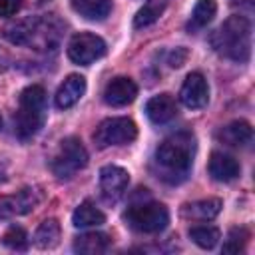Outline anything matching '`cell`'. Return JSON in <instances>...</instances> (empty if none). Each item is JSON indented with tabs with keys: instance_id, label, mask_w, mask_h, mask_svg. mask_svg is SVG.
<instances>
[{
	"instance_id": "1",
	"label": "cell",
	"mask_w": 255,
	"mask_h": 255,
	"mask_svg": "<svg viewBox=\"0 0 255 255\" xmlns=\"http://www.w3.org/2000/svg\"><path fill=\"white\" fill-rule=\"evenodd\" d=\"M193 153H195V139L187 131L163 139L155 149V163L159 167L157 175L167 183L183 181L191 171Z\"/></svg>"
},
{
	"instance_id": "2",
	"label": "cell",
	"mask_w": 255,
	"mask_h": 255,
	"mask_svg": "<svg viewBox=\"0 0 255 255\" xmlns=\"http://www.w3.org/2000/svg\"><path fill=\"white\" fill-rule=\"evenodd\" d=\"M60 22L54 16H32L24 20H14L2 28V36L16 46H32L38 50H48L58 44Z\"/></svg>"
},
{
	"instance_id": "3",
	"label": "cell",
	"mask_w": 255,
	"mask_h": 255,
	"mask_svg": "<svg viewBox=\"0 0 255 255\" xmlns=\"http://www.w3.org/2000/svg\"><path fill=\"white\" fill-rule=\"evenodd\" d=\"M211 46L225 58L247 62L251 54V24L245 16H229L211 36Z\"/></svg>"
},
{
	"instance_id": "4",
	"label": "cell",
	"mask_w": 255,
	"mask_h": 255,
	"mask_svg": "<svg viewBox=\"0 0 255 255\" xmlns=\"http://www.w3.org/2000/svg\"><path fill=\"white\" fill-rule=\"evenodd\" d=\"M44 112H46L44 88L38 84L24 88L18 100V112L14 116V133L22 141L32 139L44 124Z\"/></svg>"
},
{
	"instance_id": "5",
	"label": "cell",
	"mask_w": 255,
	"mask_h": 255,
	"mask_svg": "<svg viewBox=\"0 0 255 255\" xmlns=\"http://www.w3.org/2000/svg\"><path fill=\"white\" fill-rule=\"evenodd\" d=\"M86 165H88V151L84 143L74 135L64 137L60 141L50 161V169L58 179H70L74 173H78Z\"/></svg>"
},
{
	"instance_id": "6",
	"label": "cell",
	"mask_w": 255,
	"mask_h": 255,
	"mask_svg": "<svg viewBox=\"0 0 255 255\" xmlns=\"http://www.w3.org/2000/svg\"><path fill=\"white\" fill-rule=\"evenodd\" d=\"M124 219L131 229L139 233H157L167 227L169 211L165 205L157 201H141L128 207V211L124 213Z\"/></svg>"
},
{
	"instance_id": "7",
	"label": "cell",
	"mask_w": 255,
	"mask_h": 255,
	"mask_svg": "<svg viewBox=\"0 0 255 255\" xmlns=\"http://www.w3.org/2000/svg\"><path fill=\"white\" fill-rule=\"evenodd\" d=\"M137 137V126L129 118H108L98 124L94 131V141L100 149L110 145L131 143Z\"/></svg>"
},
{
	"instance_id": "8",
	"label": "cell",
	"mask_w": 255,
	"mask_h": 255,
	"mask_svg": "<svg viewBox=\"0 0 255 255\" xmlns=\"http://www.w3.org/2000/svg\"><path fill=\"white\" fill-rule=\"evenodd\" d=\"M104 54H106V42L92 32L74 34L68 44V58L80 66H90L92 62L100 60Z\"/></svg>"
},
{
	"instance_id": "9",
	"label": "cell",
	"mask_w": 255,
	"mask_h": 255,
	"mask_svg": "<svg viewBox=\"0 0 255 255\" xmlns=\"http://www.w3.org/2000/svg\"><path fill=\"white\" fill-rule=\"evenodd\" d=\"M129 183V173L120 165H104L100 169V191L106 201H118Z\"/></svg>"
},
{
	"instance_id": "10",
	"label": "cell",
	"mask_w": 255,
	"mask_h": 255,
	"mask_svg": "<svg viewBox=\"0 0 255 255\" xmlns=\"http://www.w3.org/2000/svg\"><path fill=\"white\" fill-rule=\"evenodd\" d=\"M179 100L189 110H201V108L207 106V102H209V86H207V80L203 78L201 72L187 74V78H185V82L181 86V92H179Z\"/></svg>"
},
{
	"instance_id": "11",
	"label": "cell",
	"mask_w": 255,
	"mask_h": 255,
	"mask_svg": "<svg viewBox=\"0 0 255 255\" xmlns=\"http://www.w3.org/2000/svg\"><path fill=\"white\" fill-rule=\"evenodd\" d=\"M135 96H137V86L131 78H126V76H118L110 80L104 88V102L112 108L128 106L135 100Z\"/></svg>"
},
{
	"instance_id": "12",
	"label": "cell",
	"mask_w": 255,
	"mask_h": 255,
	"mask_svg": "<svg viewBox=\"0 0 255 255\" xmlns=\"http://www.w3.org/2000/svg\"><path fill=\"white\" fill-rule=\"evenodd\" d=\"M40 201V195L32 187H24L10 197L0 199V215H24L30 213Z\"/></svg>"
},
{
	"instance_id": "13",
	"label": "cell",
	"mask_w": 255,
	"mask_h": 255,
	"mask_svg": "<svg viewBox=\"0 0 255 255\" xmlns=\"http://www.w3.org/2000/svg\"><path fill=\"white\" fill-rule=\"evenodd\" d=\"M84 92H86V78L80 76V74H70L60 84V88L56 92V98H54L56 108H60V110L72 108L74 104L80 102V98L84 96Z\"/></svg>"
},
{
	"instance_id": "14",
	"label": "cell",
	"mask_w": 255,
	"mask_h": 255,
	"mask_svg": "<svg viewBox=\"0 0 255 255\" xmlns=\"http://www.w3.org/2000/svg\"><path fill=\"white\" fill-rule=\"evenodd\" d=\"M207 169L215 181H233L239 175L241 165L233 155L223 153V151H213L209 157Z\"/></svg>"
},
{
	"instance_id": "15",
	"label": "cell",
	"mask_w": 255,
	"mask_h": 255,
	"mask_svg": "<svg viewBox=\"0 0 255 255\" xmlns=\"http://www.w3.org/2000/svg\"><path fill=\"white\" fill-rule=\"evenodd\" d=\"M145 114H147V118H149L151 124H157V126L159 124H167L177 114V106H175L173 96H169V94L153 96L145 104Z\"/></svg>"
},
{
	"instance_id": "16",
	"label": "cell",
	"mask_w": 255,
	"mask_h": 255,
	"mask_svg": "<svg viewBox=\"0 0 255 255\" xmlns=\"http://www.w3.org/2000/svg\"><path fill=\"white\" fill-rule=\"evenodd\" d=\"M221 207H223V201L219 197H207V199H199V201H193V203H185L181 207V215L185 219L209 221V219L219 215Z\"/></svg>"
},
{
	"instance_id": "17",
	"label": "cell",
	"mask_w": 255,
	"mask_h": 255,
	"mask_svg": "<svg viewBox=\"0 0 255 255\" xmlns=\"http://www.w3.org/2000/svg\"><path fill=\"white\" fill-rule=\"evenodd\" d=\"M251 137H253V129H251V124L245 120H235L217 131V139L227 145H233V147L247 145L251 141Z\"/></svg>"
},
{
	"instance_id": "18",
	"label": "cell",
	"mask_w": 255,
	"mask_h": 255,
	"mask_svg": "<svg viewBox=\"0 0 255 255\" xmlns=\"http://www.w3.org/2000/svg\"><path fill=\"white\" fill-rule=\"evenodd\" d=\"M112 239L106 233L100 231H92V233H82L74 239V251L82 253V255H100L104 251H108Z\"/></svg>"
},
{
	"instance_id": "19",
	"label": "cell",
	"mask_w": 255,
	"mask_h": 255,
	"mask_svg": "<svg viewBox=\"0 0 255 255\" xmlns=\"http://www.w3.org/2000/svg\"><path fill=\"white\" fill-rule=\"evenodd\" d=\"M74 12L86 20H104L112 12V0H70Z\"/></svg>"
},
{
	"instance_id": "20",
	"label": "cell",
	"mask_w": 255,
	"mask_h": 255,
	"mask_svg": "<svg viewBox=\"0 0 255 255\" xmlns=\"http://www.w3.org/2000/svg\"><path fill=\"white\" fill-rule=\"evenodd\" d=\"M104 221H106V215L92 201H82L74 209V213H72V223L76 227H80V229H84V227H98Z\"/></svg>"
},
{
	"instance_id": "21",
	"label": "cell",
	"mask_w": 255,
	"mask_h": 255,
	"mask_svg": "<svg viewBox=\"0 0 255 255\" xmlns=\"http://www.w3.org/2000/svg\"><path fill=\"white\" fill-rule=\"evenodd\" d=\"M215 14H217V2L215 0H197V4L193 6L191 18L187 22V30L195 32V30L205 28L215 18Z\"/></svg>"
},
{
	"instance_id": "22",
	"label": "cell",
	"mask_w": 255,
	"mask_h": 255,
	"mask_svg": "<svg viewBox=\"0 0 255 255\" xmlns=\"http://www.w3.org/2000/svg\"><path fill=\"white\" fill-rule=\"evenodd\" d=\"M171 0H147L135 14L133 18V26L135 28H147L151 26L155 20H159V16L165 12V8L169 6Z\"/></svg>"
},
{
	"instance_id": "23",
	"label": "cell",
	"mask_w": 255,
	"mask_h": 255,
	"mask_svg": "<svg viewBox=\"0 0 255 255\" xmlns=\"http://www.w3.org/2000/svg\"><path fill=\"white\" fill-rule=\"evenodd\" d=\"M34 241L40 249H52L60 241V223L58 219H44L36 229Z\"/></svg>"
},
{
	"instance_id": "24",
	"label": "cell",
	"mask_w": 255,
	"mask_h": 255,
	"mask_svg": "<svg viewBox=\"0 0 255 255\" xmlns=\"http://www.w3.org/2000/svg\"><path fill=\"white\" fill-rule=\"evenodd\" d=\"M189 239L197 247H201V249H213L219 243L221 233L213 225H197V227H191L189 229Z\"/></svg>"
},
{
	"instance_id": "25",
	"label": "cell",
	"mask_w": 255,
	"mask_h": 255,
	"mask_svg": "<svg viewBox=\"0 0 255 255\" xmlns=\"http://www.w3.org/2000/svg\"><path fill=\"white\" fill-rule=\"evenodd\" d=\"M249 241V231L245 227H233L227 233V239L223 243V253H241Z\"/></svg>"
},
{
	"instance_id": "26",
	"label": "cell",
	"mask_w": 255,
	"mask_h": 255,
	"mask_svg": "<svg viewBox=\"0 0 255 255\" xmlns=\"http://www.w3.org/2000/svg\"><path fill=\"white\" fill-rule=\"evenodd\" d=\"M2 243H4L8 249H12V251H26V249H28V235H26V231H24L22 227L12 225V227H8V229L4 231Z\"/></svg>"
},
{
	"instance_id": "27",
	"label": "cell",
	"mask_w": 255,
	"mask_h": 255,
	"mask_svg": "<svg viewBox=\"0 0 255 255\" xmlns=\"http://www.w3.org/2000/svg\"><path fill=\"white\" fill-rule=\"evenodd\" d=\"M24 0H0V18L14 16L22 8Z\"/></svg>"
},
{
	"instance_id": "28",
	"label": "cell",
	"mask_w": 255,
	"mask_h": 255,
	"mask_svg": "<svg viewBox=\"0 0 255 255\" xmlns=\"http://www.w3.org/2000/svg\"><path fill=\"white\" fill-rule=\"evenodd\" d=\"M185 60H187V50L185 48H175L173 52H169V66L171 68H181L183 64H185Z\"/></svg>"
},
{
	"instance_id": "29",
	"label": "cell",
	"mask_w": 255,
	"mask_h": 255,
	"mask_svg": "<svg viewBox=\"0 0 255 255\" xmlns=\"http://www.w3.org/2000/svg\"><path fill=\"white\" fill-rule=\"evenodd\" d=\"M8 62H10V60H8V54H6L4 50H0V72H4V70L8 68Z\"/></svg>"
},
{
	"instance_id": "30",
	"label": "cell",
	"mask_w": 255,
	"mask_h": 255,
	"mask_svg": "<svg viewBox=\"0 0 255 255\" xmlns=\"http://www.w3.org/2000/svg\"><path fill=\"white\" fill-rule=\"evenodd\" d=\"M0 128H2V116H0Z\"/></svg>"
}]
</instances>
